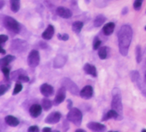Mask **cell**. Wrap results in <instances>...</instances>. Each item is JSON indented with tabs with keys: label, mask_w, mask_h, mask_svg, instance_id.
<instances>
[{
	"label": "cell",
	"mask_w": 146,
	"mask_h": 132,
	"mask_svg": "<svg viewBox=\"0 0 146 132\" xmlns=\"http://www.w3.org/2000/svg\"><path fill=\"white\" fill-rule=\"evenodd\" d=\"M62 86L66 88L67 91H70L72 95L74 96H78L80 95V90L79 88L77 86L76 83H75L71 79L68 78H64L62 79Z\"/></svg>",
	"instance_id": "cell-6"
},
{
	"label": "cell",
	"mask_w": 146,
	"mask_h": 132,
	"mask_svg": "<svg viewBox=\"0 0 146 132\" xmlns=\"http://www.w3.org/2000/svg\"><path fill=\"white\" fill-rule=\"evenodd\" d=\"M40 131V129L37 125H32L28 129L29 132H38Z\"/></svg>",
	"instance_id": "cell-38"
},
{
	"label": "cell",
	"mask_w": 146,
	"mask_h": 132,
	"mask_svg": "<svg viewBox=\"0 0 146 132\" xmlns=\"http://www.w3.org/2000/svg\"><path fill=\"white\" fill-rule=\"evenodd\" d=\"M29 80L30 79L27 76V74H23L18 77L17 82H19V83H27V82H29Z\"/></svg>",
	"instance_id": "cell-33"
},
{
	"label": "cell",
	"mask_w": 146,
	"mask_h": 132,
	"mask_svg": "<svg viewBox=\"0 0 146 132\" xmlns=\"http://www.w3.org/2000/svg\"><path fill=\"white\" fill-rule=\"evenodd\" d=\"M5 5V1L4 0H0V9L2 10Z\"/></svg>",
	"instance_id": "cell-41"
},
{
	"label": "cell",
	"mask_w": 146,
	"mask_h": 132,
	"mask_svg": "<svg viewBox=\"0 0 146 132\" xmlns=\"http://www.w3.org/2000/svg\"><path fill=\"white\" fill-rule=\"evenodd\" d=\"M84 72L86 73L87 74H89L91 76L94 77V78H96L97 77V71H96V66L94 65H91L88 63L86 64L83 67Z\"/></svg>",
	"instance_id": "cell-18"
},
{
	"label": "cell",
	"mask_w": 146,
	"mask_h": 132,
	"mask_svg": "<svg viewBox=\"0 0 146 132\" xmlns=\"http://www.w3.org/2000/svg\"><path fill=\"white\" fill-rule=\"evenodd\" d=\"M57 37H58V40H62V41H67L70 38V36L67 34H57Z\"/></svg>",
	"instance_id": "cell-36"
},
{
	"label": "cell",
	"mask_w": 146,
	"mask_h": 132,
	"mask_svg": "<svg viewBox=\"0 0 146 132\" xmlns=\"http://www.w3.org/2000/svg\"><path fill=\"white\" fill-rule=\"evenodd\" d=\"M83 27V23L82 21H75L72 23V31L76 34H79L81 31Z\"/></svg>",
	"instance_id": "cell-25"
},
{
	"label": "cell",
	"mask_w": 146,
	"mask_h": 132,
	"mask_svg": "<svg viewBox=\"0 0 146 132\" xmlns=\"http://www.w3.org/2000/svg\"><path fill=\"white\" fill-rule=\"evenodd\" d=\"M112 109L118 112L120 115L123 116V104H122V96L119 88H114L112 91Z\"/></svg>",
	"instance_id": "cell-2"
},
{
	"label": "cell",
	"mask_w": 146,
	"mask_h": 132,
	"mask_svg": "<svg viewBox=\"0 0 146 132\" xmlns=\"http://www.w3.org/2000/svg\"><path fill=\"white\" fill-rule=\"evenodd\" d=\"M40 61V53L36 50H32L27 58L28 65L31 68H35L38 66Z\"/></svg>",
	"instance_id": "cell-7"
},
{
	"label": "cell",
	"mask_w": 146,
	"mask_h": 132,
	"mask_svg": "<svg viewBox=\"0 0 146 132\" xmlns=\"http://www.w3.org/2000/svg\"><path fill=\"white\" fill-rule=\"evenodd\" d=\"M66 119L67 121L72 123L76 126H80L83 121V114L81 111L78 108H72L69 109V112L66 115Z\"/></svg>",
	"instance_id": "cell-4"
},
{
	"label": "cell",
	"mask_w": 146,
	"mask_h": 132,
	"mask_svg": "<svg viewBox=\"0 0 146 132\" xmlns=\"http://www.w3.org/2000/svg\"><path fill=\"white\" fill-rule=\"evenodd\" d=\"M42 107L40 104H33L29 108V114L32 117H37L41 115L42 112Z\"/></svg>",
	"instance_id": "cell-16"
},
{
	"label": "cell",
	"mask_w": 146,
	"mask_h": 132,
	"mask_svg": "<svg viewBox=\"0 0 146 132\" xmlns=\"http://www.w3.org/2000/svg\"><path fill=\"white\" fill-rule=\"evenodd\" d=\"M115 27V25L113 22H109V23H106V24L103 27L102 31L103 34L105 35V36H110L113 33L114 31Z\"/></svg>",
	"instance_id": "cell-19"
},
{
	"label": "cell",
	"mask_w": 146,
	"mask_h": 132,
	"mask_svg": "<svg viewBox=\"0 0 146 132\" xmlns=\"http://www.w3.org/2000/svg\"><path fill=\"white\" fill-rule=\"evenodd\" d=\"M52 129L50 128H48V127H45L42 129V131L43 132H50L51 131Z\"/></svg>",
	"instance_id": "cell-40"
},
{
	"label": "cell",
	"mask_w": 146,
	"mask_h": 132,
	"mask_svg": "<svg viewBox=\"0 0 146 132\" xmlns=\"http://www.w3.org/2000/svg\"><path fill=\"white\" fill-rule=\"evenodd\" d=\"M98 56L100 59L105 60L108 58V47H101L99 48Z\"/></svg>",
	"instance_id": "cell-24"
},
{
	"label": "cell",
	"mask_w": 146,
	"mask_h": 132,
	"mask_svg": "<svg viewBox=\"0 0 146 132\" xmlns=\"http://www.w3.org/2000/svg\"><path fill=\"white\" fill-rule=\"evenodd\" d=\"M86 126L88 129H90L92 131L103 132L107 131V127L105 126V125L100 123L91 121V122H89L88 123H87Z\"/></svg>",
	"instance_id": "cell-11"
},
{
	"label": "cell",
	"mask_w": 146,
	"mask_h": 132,
	"mask_svg": "<svg viewBox=\"0 0 146 132\" xmlns=\"http://www.w3.org/2000/svg\"><path fill=\"white\" fill-rule=\"evenodd\" d=\"M15 60V57L13 55H7L4 58L0 59V65L2 66H7L10 63Z\"/></svg>",
	"instance_id": "cell-21"
},
{
	"label": "cell",
	"mask_w": 146,
	"mask_h": 132,
	"mask_svg": "<svg viewBox=\"0 0 146 132\" xmlns=\"http://www.w3.org/2000/svg\"><path fill=\"white\" fill-rule=\"evenodd\" d=\"M28 43L25 40L21 39H15L11 42V50L14 53H20L25 52L28 48Z\"/></svg>",
	"instance_id": "cell-5"
},
{
	"label": "cell",
	"mask_w": 146,
	"mask_h": 132,
	"mask_svg": "<svg viewBox=\"0 0 146 132\" xmlns=\"http://www.w3.org/2000/svg\"><path fill=\"white\" fill-rule=\"evenodd\" d=\"M122 118H123V116L120 115L118 112L112 109L108 111L106 114L104 115L102 119V121H106L109 119H115L116 121H121Z\"/></svg>",
	"instance_id": "cell-14"
},
{
	"label": "cell",
	"mask_w": 146,
	"mask_h": 132,
	"mask_svg": "<svg viewBox=\"0 0 146 132\" xmlns=\"http://www.w3.org/2000/svg\"><path fill=\"white\" fill-rule=\"evenodd\" d=\"M53 103L51 101H50V99H48V98L45 97L42 100V107L43 108V109L45 111H48L50 108L52 107V106H53Z\"/></svg>",
	"instance_id": "cell-27"
},
{
	"label": "cell",
	"mask_w": 146,
	"mask_h": 132,
	"mask_svg": "<svg viewBox=\"0 0 146 132\" xmlns=\"http://www.w3.org/2000/svg\"><path fill=\"white\" fill-rule=\"evenodd\" d=\"M130 78L132 82H137L139 79V73L137 70H133L130 72Z\"/></svg>",
	"instance_id": "cell-30"
},
{
	"label": "cell",
	"mask_w": 146,
	"mask_h": 132,
	"mask_svg": "<svg viewBox=\"0 0 146 132\" xmlns=\"http://www.w3.org/2000/svg\"><path fill=\"white\" fill-rule=\"evenodd\" d=\"M127 12H128L127 8H126V7H125V8H123V10H122V14H123V15H126Z\"/></svg>",
	"instance_id": "cell-43"
},
{
	"label": "cell",
	"mask_w": 146,
	"mask_h": 132,
	"mask_svg": "<svg viewBox=\"0 0 146 132\" xmlns=\"http://www.w3.org/2000/svg\"><path fill=\"white\" fill-rule=\"evenodd\" d=\"M106 19V17L104 16L103 15H97V16L95 18L94 21V26L96 28H98V27H101L102 25L105 23Z\"/></svg>",
	"instance_id": "cell-23"
},
{
	"label": "cell",
	"mask_w": 146,
	"mask_h": 132,
	"mask_svg": "<svg viewBox=\"0 0 146 132\" xmlns=\"http://www.w3.org/2000/svg\"><path fill=\"white\" fill-rule=\"evenodd\" d=\"M40 93L42 94V96L45 97H50L53 95L54 94V88L52 86L48 84V83H44L42 85L40 88Z\"/></svg>",
	"instance_id": "cell-10"
},
{
	"label": "cell",
	"mask_w": 146,
	"mask_h": 132,
	"mask_svg": "<svg viewBox=\"0 0 146 132\" xmlns=\"http://www.w3.org/2000/svg\"><path fill=\"white\" fill-rule=\"evenodd\" d=\"M10 88V84H6V85H1L0 86V96H3L4 94L6 92H7L9 89Z\"/></svg>",
	"instance_id": "cell-32"
},
{
	"label": "cell",
	"mask_w": 146,
	"mask_h": 132,
	"mask_svg": "<svg viewBox=\"0 0 146 132\" xmlns=\"http://www.w3.org/2000/svg\"><path fill=\"white\" fill-rule=\"evenodd\" d=\"M72 108V101L70 99L67 100V109H70Z\"/></svg>",
	"instance_id": "cell-39"
},
{
	"label": "cell",
	"mask_w": 146,
	"mask_h": 132,
	"mask_svg": "<svg viewBox=\"0 0 146 132\" xmlns=\"http://www.w3.org/2000/svg\"><path fill=\"white\" fill-rule=\"evenodd\" d=\"M135 54H136V61L137 64H139L142 61V49L140 45H137L136 47V51H135Z\"/></svg>",
	"instance_id": "cell-28"
},
{
	"label": "cell",
	"mask_w": 146,
	"mask_h": 132,
	"mask_svg": "<svg viewBox=\"0 0 146 132\" xmlns=\"http://www.w3.org/2000/svg\"><path fill=\"white\" fill-rule=\"evenodd\" d=\"M144 81H145V83L146 84V72H145V76H144Z\"/></svg>",
	"instance_id": "cell-45"
},
{
	"label": "cell",
	"mask_w": 146,
	"mask_h": 132,
	"mask_svg": "<svg viewBox=\"0 0 146 132\" xmlns=\"http://www.w3.org/2000/svg\"><path fill=\"white\" fill-rule=\"evenodd\" d=\"M66 89L64 86H62L58 90L54 100H53V104L55 106L59 105L60 104H62L64 101L65 98H66Z\"/></svg>",
	"instance_id": "cell-8"
},
{
	"label": "cell",
	"mask_w": 146,
	"mask_h": 132,
	"mask_svg": "<svg viewBox=\"0 0 146 132\" xmlns=\"http://www.w3.org/2000/svg\"><path fill=\"white\" fill-rule=\"evenodd\" d=\"M101 44H102L101 40H100V39L97 38V37H96L94 40V43H93V49L94 50H98L99 48H100Z\"/></svg>",
	"instance_id": "cell-35"
},
{
	"label": "cell",
	"mask_w": 146,
	"mask_h": 132,
	"mask_svg": "<svg viewBox=\"0 0 146 132\" xmlns=\"http://www.w3.org/2000/svg\"><path fill=\"white\" fill-rule=\"evenodd\" d=\"M23 74H27V72H26L25 70H22V69H19V70L13 72L10 74V78H11V80H13V81H16L17 82L18 77Z\"/></svg>",
	"instance_id": "cell-26"
},
{
	"label": "cell",
	"mask_w": 146,
	"mask_h": 132,
	"mask_svg": "<svg viewBox=\"0 0 146 132\" xmlns=\"http://www.w3.org/2000/svg\"><path fill=\"white\" fill-rule=\"evenodd\" d=\"M56 14L64 19H68L72 16V12L70 9L64 7H59L56 9Z\"/></svg>",
	"instance_id": "cell-15"
},
{
	"label": "cell",
	"mask_w": 146,
	"mask_h": 132,
	"mask_svg": "<svg viewBox=\"0 0 146 132\" xmlns=\"http://www.w3.org/2000/svg\"><path fill=\"white\" fill-rule=\"evenodd\" d=\"M2 23H3L4 27L7 31H9L10 33L18 34L21 31L20 23H18L15 18L13 17L5 15L3 17L2 19Z\"/></svg>",
	"instance_id": "cell-3"
},
{
	"label": "cell",
	"mask_w": 146,
	"mask_h": 132,
	"mask_svg": "<svg viewBox=\"0 0 146 132\" xmlns=\"http://www.w3.org/2000/svg\"><path fill=\"white\" fill-rule=\"evenodd\" d=\"M54 32V27H53V25H48L46 29L43 31V33L42 34V39H44L45 40H50L53 36Z\"/></svg>",
	"instance_id": "cell-17"
},
{
	"label": "cell",
	"mask_w": 146,
	"mask_h": 132,
	"mask_svg": "<svg viewBox=\"0 0 146 132\" xmlns=\"http://www.w3.org/2000/svg\"><path fill=\"white\" fill-rule=\"evenodd\" d=\"M0 53H1V54L2 55L6 54V50L4 49L3 47H2V48H1V50H0Z\"/></svg>",
	"instance_id": "cell-42"
},
{
	"label": "cell",
	"mask_w": 146,
	"mask_h": 132,
	"mask_svg": "<svg viewBox=\"0 0 146 132\" xmlns=\"http://www.w3.org/2000/svg\"><path fill=\"white\" fill-rule=\"evenodd\" d=\"M143 0H135V2H134V8L136 10H140V8L142 7V5H143Z\"/></svg>",
	"instance_id": "cell-34"
},
{
	"label": "cell",
	"mask_w": 146,
	"mask_h": 132,
	"mask_svg": "<svg viewBox=\"0 0 146 132\" xmlns=\"http://www.w3.org/2000/svg\"><path fill=\"white\" fill-rule=\"evenodd\" d=\"M5 123L10 126H13V127H15L17 125H19L20 121L17 117H14L13 115H7L5 117Z\"/></svg>",
	"instance_id": "cell-20"
},
{
	"label": "cell",
	"mask_w": 146,
	"mask_h": 132,
	"mask_svg": "<svg viewBox=\"0 0 146 132\" xmlns=\"http://www.w3.org/2000/svg\"><path fill=\"white\" fill-rule=\"evenodd\" d=\"M142 131H143V132L145 131L146 132V129H143V130H142Z\"/></svg>",
	"instance_id": "cell-46"
},
{
	"label": "cell",
	"mask_w": 146,
	"mask_h": 132,
	"mask_svg": "<svg viewBox=\"0 0 146 132\" xmlns=\"http://www.w3.org/2000/svg\"><path fill=\"white\" fill-rule=\"evenodd\" d=\"M2 73H3L4 76H5V80L9 81L10 80V68L7 66H2L1 67Z\"/></svg>",
	"instance_id": "cell-29"
},
{
	"label": "cell",
	"mask_w": 146,
	"mask_h": 132,
	"mask_svg": "<svg viewBox=\"0 0 146 132\" xmlns=\"http://www.w3.org/2000/svg\"><path fill=\"white\" fill-rule=\"evenodd\" d=\"M8 40V36L7 35H5V34H1L0 35V41H1V46L3 47L4 44L5 42Z\"/></svg>",
	"instance_id": "cell-37"
},
{
	"label": "cell",
	"mask_w": 146,
	"mask_h": 132,
	"mask_svg": "<svg viewBox=\"0 0 146 132\" xmlns=\"http://www.w3.org/2000/svg\"><path fill=\"white\" fill-rule=\"evenodd\" d=\"M132 36V29L129 25H123L118 31V40L119 52L123 56H126L128 55Z\"/></svg>",
	"instance_id": "cell-1"
},
{
	"label": "cell",
	"mask_w": 146,
	"mask_h": 132,
	"mask_svg": "<svg viewBox=\"0 0 146 132\" xmlns=\"http://www.w3.org/2000/svg\"><path fill=\"white\" fill-rule=\"evenodd\" d=\"M67 61V56L64 55H57L53 61V67L55 69H61L63 67Z\"/></svg>",
	"instance_id": "cell-12"
},
{
	"label": "cell",
	"mask_w": 146,
	"mask_h": 132,
	"mask_svg": "<svg viewBox=\"0 0 146 132\" xmlns=\"http://www.w3.org/2000/svg\"><path fill=\"white\" fill-rule=\"evenodd\" d=\"M145 31H146V26H145Z\"/></svg>",
	"instance_id": "cell-47"
},
{
	"label": "cell",
	"mask_w": 146,
	"mask_h": 132,
	"mask_svg": "<svg viewBox=\"0 0 146 132\" xmlns=\"http://www.w3.org/2000/svg\"><path fill=\"white\" fill-rule=\"evenodd\" d=\"M76 131H77V132H78V131H83V132H86V130H84V129H77Z\"/></svg>",
	"instance_id": "cell-44"
},
{
	"label": "cell",
	"mask_w": 146,
	"mask_h": 132,
	"mask_svg": "<svg viewBox=\"0 0 146 132\" xmlns=\"http://www.w3.org/2000/svg\"><path fill=\"white\" fill-rule=\"evenodd\" d=\"M22 89H23V86H22L21 83H19V82H17L15 86V88H14L13 95H14V96L17 95V94H19L22 91Z\"/></svg>",
	"instance_id": "cell-31"
},
{
	"label": "cell",
	"mask_w": 146,
	"mask_h": 132,
	"mask_svg": "<svg viewBox=\"0 0 146 132\" xmlns=\"http://www.w3.org/2000/svg\"><path fill=\"white\" fill-rule=\"evenodd\" d=\"M62 118V114L59 112H53L48 115L45 119V123L48 124H56Z\"/></svg>",
	"instance_id": "cell-9"
},
{
	"label": "cell",
	"mask_w": 146,
	"mask_h": 132,
	"mask_svg": "<svg viewBox=\"0 0 146 132\" xmlns=\"http://www.w3.org/2000/svg\"><path fill=\"white\" fill-rule=\"evenodd\" d=\"M10 9L13 13H18L20 10L21 0H10Z\"/></svg>",
	"instance_id": "cell-22"
},
{
	"label": "cell",
	"mask_w": 146,
	"mask_h": 132,
	"mask_svg": "<svg viewBox=\"0 0 146 132\" xmlns=\"http://www.w3.org/2000/svg\"><path fill=\"white\" fill-rule=\"evenodd\" d=\"M94 95V89L91 86H86L80 91V96L83 99L88 100Z\"/></svg>",
	"instance_id": "cell-13"
}]
</instances>
